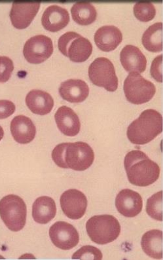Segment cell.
Here are the masks:
<instances>
[{
	"mask_svg": "<svg viewBox=\"0 0 163 260\" xmlns=\"http://www.w3.org/2000/svg\"><path fill=\"white\" fill-rule=\"evenodd\" d=\"M52 159L60 168L84 171L93 164L94 153L85 142L61 143L52 151Z\"/></svg>",
	"mask_w": 163,
	"mask_h": 260,
	"instance_id": "6da1fadb",
	"label": "cell"
},
{
	"mask_svg": "<svg viewBox=\"0 0 163 260\" xmlns=\"http://www.w3.org/2000/svg\"><path fill=\"white\" fill-rule=\"evenodd\" d=\"M53 41L45 35L32 36L24 45L23 54L28 62L40 64L49 58L53 53Z\"/></svg>",
	"mask_w": 163,
	"mask_h": 260,
	"instance_id": "9c48e42d",
	"label": "cell"
},
{
	"mask_svg": "<svg viewBox=\"0 0 163 260\" xmlns=\"http://www.w3.org/2000/svg\"><path fill=\"white\" fill-rule=\"evenodd\" d=\"M10 128L13 139L18 143H30L36 137V126L31 119L25 115L15 117L11 121Z\"/></svg>",
	"mask_w": 163,
	"mask_h": 260,
	"instance_id": "9a60e30c",
	"label": "cell"
},
{
	"mask_svg": "<svg viewBox=\"0 0 163 260\" xmlns=\"http://www.w3.org/2000/svg\"><path fill=\"white\" fill-rule=\"evenodd\" d=\"M40 2H13L10 11L12 24L16 28L24 29L31 24L40 8Z\"/></svg>",
	"mask_w": 163,
	"mask_h": 260,
	"instance_id": "7c38bea8",
	"label": "cell"
},
{
	"mask_svg": "<svg viewBox=\"0 0 163 260\" xmlns=\"http://www.w3.org/2000/svg\"><path fill=\"white\" fill-rule=\"evenodd\" d=\"M124 92L128 101L135 105L148 103L155 95L156 88L150 81L137 72H130L124 82Z\"/></svg>",
	"mask_w": 163,
	"mask_h": 260,
	"instance_id": "52a82bcc",
	"label": "cell"
},
{
	"mask_svg": "<svg viewBox=\"0 0 163 260\" xmlns=\"http://www.w3.org/2000/svg\"><path fill=\"white\" fill-rule=\"evenodd\" d=\"M59 93L63 99L70 103H81L89 96V87L82 80L70 79L61 83Z\"/></svg>",
	"mask_w": 163,
	"mask_h": 260,
	"instance_id": "2e32d148",
	"label": "cell"
},
{
	"mask_svg": "<svg viewBox=\"0 0 163 260\" xmlns=\"http://www.w3.org/2000/svg\"><path fill=\"white\" fill-rule=\"evenodd\" d=\"M103 253L94 246H84L72 255L73 259L101 260Z\"/></svg>",
	"mask_w": 163,
	"mask_h": 260,
	"instance_id": "4316f807",
	"label": "cell"
},
{
	"mask_svg": "<svg viewBox=\"0 0 163 260\" xmlns=\"http://www.w3.org/2000/svg\"><path fill=\"white\" fill-rule=\"evenodd\" d=\"M89 76L94 85L105 88L108 91H115L118 87L114 65L107 58H96L89 66Z\"/></svg>",
	"mask_w": 163,
	"mask_h": 260,
	"instance_id": "ba28073f",
	"label": "cell"
},
{
	"mask_svg": "<svg viewBox=\"0 0 163 260\" xmlns=\"http://www.w3.org/2000/svg\"><path fill=\"white\" fill-rule=\"evenodd\" d=\"M27 208L19 196L9 195L0 201V217L8 229L17 232L26 225Z\"/></svg>",
	"mask_w": 163,
	"mask_h": 260,
	"instance_id": "5b68a950",
	"label": "cell"
},
{
	"mask_svg": "<svg viewBox=\"0 0 163 260\" xmlns=\"http://www.w3.org/2000/svg\"><path fill=\"white\" fill-rule=\"evenodd\" d=\"M56 125L60 132L69 137H74L81 129V123L78 115L71 108L61 106L54 114Z\"/></svg>",
	"mask_w": 163,
	"mask_h": 260,
	"instance_id": "5bb4252c",
	"label": "cell"
},
{
	"mask_svg": "<svg viewBox=\"0 0 163 260\" xmlns=\"http://www.w3.org/2000/svg\"><path fill=\"white\" fill-rule=\"evenodd\" d=\"M162 55L156 56L151 67V75L158 82H162Z\"/></svg>",
	"mask_w": 163,
	"mask_h": 260,
	"instance_id": "f1b7e54d",
	"label": "cell"
},
{
	"mask_svg": "<svg viewBox=\"0 0 163 260\" xmlns=\"http://www.w3.org/2000/svg\"><path fill=\"white\" fill-rule=\"evenodd\" d=\"M146 212L154 220L162 221V191L154 194L147 201Z\"/></svg>",
	"mask_w": 163,
	"mask_h": 260,
	"instance_id": "d4e9b609",
	"label": "cell"
},
{
	"mask_svg": "<svg viewBox=\"0 0 163 260\" xmlns=\"http://www.w3.org/2000/svg\"><path fill=\"white\" fill-rule=\"evenodd\" d=\"M142 44L149 51L160 52L162 50V23L157 22L149 27L144 31Z\"/></svg>",
	"mask_w": 163,
	"mask_h": 260,
	"instance_id": "cb8c5ba5",
	"label": "cell"
},
{
	"mask_svg": "<svg viewBox=\"0 0 163 260\" xmlns=\"http://www.w3.org/2000/svg\"><path fill=\"white\" fill-rule=\"evenodd\" d=\"M124 166L129 182L137 186H149L159 178V166L140 150L129 151L124 157Z\"/></svg>",
	"mask_w": 163,
	"mask_h": 260,
	"instance_id": "7a4b0ae2",
	"label": "cell"
},
{
	"mask_svg": "<svg viewBox=\"0 0 163 260\" xmlns=\"http://www.w3.org/2000/svg\"><path fill=\"white\" fill-rule=\"evenodd\" d=\"M120 60L126 71L142 73L146 69L147 58L139 47L126 45L120 53Z\"/></svg>",
	"mask_w": 163,
	"mask_h": 260,
	"instance_id": "e0dca14e",
	"label": "cell"
},
{
	"mask_svg": "<svg viewBox=\"0 0 163 260\" xmlns=\"http://www.w3.org/2000/svg\"><path fill=\"white\" fill-rule=\"evenodd\" d=\"M69 22V11L58 5L49 6L42 17V25L46 30L54 32L62 30Z\"/></svg>",
	"mask_w": 163,
	"mask_h": 260,
	"instance_id": "ac0fdd59",
	"label": "cell"
},
{
	"mask_svg": "<svg viewBox=\"0 0 163 260\" xmlns=\"http://www.w3.org/2000/svg\"><path fill=\"white\" fill-rule=\"evenodd\" d=\"M4 135V131L2 126L0 125V141L3 139Z\"/></svg>",
	"mask_w": 163,
	"mask_h": 260,
	"instance_id": "4dcf8cb0",
	"label": "cell"
},
{
	"mask_svg": "<svg viewBox=\"0 0 163 260\" xmlns=\"http://www.w3.org/2000/svg\"><path fill=\"white\" fill-rule=\"evenodd\" d=\"M162 131V115L157 110L148 109L128 126L127 137L133 144L143 145L152 141Z\"/></svg>",
	"mask_w": 163,
	"mask_h": 260,
	"instance_id": "3957f363",
	"label": "cell"
},
{
	"mask_svg": "<svg viewBox=\"0 0 163 260\" xmlns=\"http://www.w3.org/2000/svg\"><path fill=\"white\" fill-rule=\"evenodd\" d=\"M26 103L34 114L40 115L49 114L54 106L51 94L40 89L30 90L26 96Z\"/></svg>",
	"mask_w": 163,
	"mask_h": 260,
	"instance_id": "ffe728a7",
	"label": "cell"
},
{
	"mask_svg": "<svg viewBox=\"0 0 163 260\" xmlns=\"http://www.w3.org/2000/svg\"><path fill=\"white\" fill-rule=\"evenodd\" d=\"M94 38L97 47L101 50L109 52L114 50L121 44L123 35L117 27L106 25L96 30Z\"/></svg>",
	"mask_w": 163,
	"mask_h": 260,
	"instance_id": "d6986e66",
	"label": "cell"
},
{
	"mask_svg": "<svg viewBox=\"0 0 163 260\" xmlns=\"http://www.w3.org/2000/svg\"><path fill=\"white\" fill-rule=\"evenodd\" d=\"M163 234L162 231L153 230L149 231L143 235L141 245L144 252L148 256L156 259H162Z\"/></svg>",
	"mask_w": 163,
	"mask_h": 260,
	"instance_id": "7402d4cb",
	"label": "cell"
},
{
	"mask_svg": "<svg viewBox=\"0 0 163 260\" xmlns=\"http://www.w3.org/2000/svg\"><path fill=\"white\" fill-rule=\"evenodd\" d=\"M52 243L61 250H69L76 247L79 242L78 231L70 223L57 221L50 228Z\"/></svg>",
	"mask_w": 163,
	"mask_h": 260,
	"instance_id": "30bf717a",
	"label": "cell"
},
{
	"mask_svg": "<svg viewBox=\"0 0 163 260\" xmlns=\"http://www.w3.org/2000/svg\"><path fill=\"white\" fill-rule=\"evenodd\" d=\"M115 206L122 215L127 218H134L141 212L143 200L138 192L124 189L117 194Z\"/></svg>",
	"mask_w": 163,
	"mask_h": 260,
	"instance_id": "4fadbf2b",
	"label": "cell"
},
{
	"mask_svg": "<svg viewBox=\"0 0 163 260\" xmlns=\"http://www.w3.org/2000/svg\"><path fill=\"white\" fill-rule=\"evenodd\" d=\"M58 45L63 55L76 62L87 60L92 52L91 42L75 31H68L61 36Z\"/></svg>",
	"mask_w": 163,
	"mask_h": 260,
	"instance_id": "8992f818",
	"label": "cell"
},
{
	"mask_svg": "<svg viewBox=\"0 0 163 260\" xmlns=\"http://www.w3.org/2000/svg\"><path fill=\"white\" fill-rule=\"evenodd\" d=\"M61 208L68 218L79 220L85 215L87 208V199L84 193L76 189H69L62 194Z\"/></svg>",
	"mask_w": 163,
	"mask_h": 260,
	"instance_id": "8fae6325",
	"label": "cell"
},
{
	"mask_svg": "<svg viewBox=\"0 0 163 260\" xmlns=\"http://www.w3.org/2000/svg\"><path fill=\"white\" fill-rule=\"evenodd\" d=\"M86 230L91 241L104 245L118 238L121 225L114 216L103 214L90 218L86 223Z\"/></svg>",
	"mask_w": 163,
	"mask_h": 260,
	"instance_id": "277c9868",
	"label": "cell"
},
{
	"mask_svg": "<svg viewBox=\"0 0 163 260\" xmlns=\"http://www.w3.org/2000/svg\"><path fill=\"white\" fill-rule=\"evenodd\" d=\"M71 13L74 20L81 25H89L96 19L97 11L89 2H78L72 7Z\"/></svg>",
	"mask_w": 163,
	"mask_h": 260,
	"instance_id": "603a6c76",
	"label": "cell"
},
{
	"mask_svg": "<svg viewBox=\"0 0 163 260\" xmlns=\"http://www.w3.org/2000/svg\"><path fill=\"white\" fill-rule=\"evenodd\" d=\"M134 14L138 19L142 22L152 20L156 15L155 6L150 2H139L134 6Z\"/></svg>",
	"mask_w": 163,
	"mask_h": 260,
	"instance_id": "484cf974",
	"label": "cell"
},
{
	"mask_svg": "<svg viewBox=\"0 0 163 260\" xmlns=\"http://www.w3.org/2000/svg\"><path fill=\"white\" fill-rule=\"evenodd\" d=\"M14 70V64L10 57L0 56V83H4L10 80Z\"/></svg>",
	"mask_w": 163,
	"mask_h": 260,
	"instance_id": "83f0119b",
	"label": "cell"
},
{
	"mask_svg": "<svg viewBox=\"0 0 163 260\" xmlns=\"http://www.w3.org/2000/svg\"><path fill=\"white\" fill-rule=\"evenodd\" d=\"M56 214V203L53 199L50 197H40L34 203L32 216L36 222L47 224L53 220Z\"/></svg>",
	"mask_w": 163,
	"mask_h": 260,
	"instance_id": "44dd1931",
	"label": "cell"
},
{
	"mask_svg": "<svg viewBox=\"0 0 163 260\" xmlns=\"http://www.w3.org/2000/svg\"><path fill=\"white\" fill-rule=\"evenodd\" d=\"M16 109L15 104L9 100H0V119L8 118Z\"/></svg>",
	"mask_w": 163,
	"mask_h": 260,
	"instance_id": "f546056e",
	"label": "cell"
}]
</instances>
